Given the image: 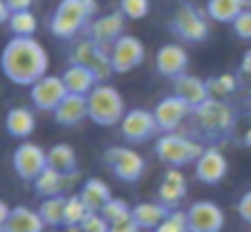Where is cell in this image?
<instances>
[{
  "mask_svg": "<svg viewBox=\"0 0 251 232\" xmlns=\"http://www.w3.org/2000/svg\"><path fill=\"white\" fill-rule=\"evenodd\" d=\"M95 15H98L95 0H59V5L49 17V32L56 39L74 42L78 34H85Z\"/></svg>",
  "mask_w": 251,
  "mask_h": 232,
  "instance_id": "7a4b0ae2",
  "label": "cell"
},
{
  "mask_svg": "<svg viewBox=\"0 0 251 232\" xmlns=\"http://www.w3.org/2000/svg\"><path fill=\"white\" fill-rule=\"evenodd\" d=\"M120 132L129 145H142L149 142L154 135H159V122L154 117V110H144V108H129L120 122Z\"/></svg>",
  "mask_w": 251,
  "mask_h": 232,
  "instance_id": "30bf717a",
  "label": "cell"
},
{
  "mask_svg": "<svg viewBox=\"0 0 251 232\" xmlns=\"http://www.w3.org/2000/svg\"><path fill=\"white\" fill-rule=\"evenodd\" d=\"M168 210L161 201H142L137 205H132V220L142 228V230H156L161 225V220L166 218Z\"/></svg>",
  "mask_w": 251,
  "mask_h": 232,
  "instance_id": "603a6c76",
  "label": "cell"
},
{
  "mask_svg": "<svg viewBox=\"0 0 251 232\" xmlns=\"http://www.w3.org/2000/svg\"><path fill=\"white\" fill-rule=\"evenodd\" d=\"M81 198H83V203L88 205L90 213H100L102 205L112 198V191L102 178H88L81 188Z\"/></svg>",
  "mask_w": 251,
  "mask_h": 232,
  "instance_id": "83f0119b",
  "label": "cell"
},
{
  "mask_svg": "<svg viewBox=\"0 0 251 232\" xmlns=\"http://www.w3.org/2000/svg\"><path fill=\"white\" fill-rule=\"evenodd\" d=\"M76 176H78V174H61V171L47 166V169L37 176V181L32 183V188H34V193H37L39 198L64 196V193L76 183Z\"/></svg>",
  "mask_w": 251,
  "mask_h": 232,
  "instance_id": "d6986e66",
  "label": "cell"
},
{
  "mask_svg": "<svg viewBox=\"0 0 251 232\" xmlns=\"http://www.w3.org/2000/svg\"><path fill=\"white\" fill-rule=\"evenodd\" d=\"M185 193H188V181H185L183 171L176 166H168L159 188H156V196H159L156 201H161L168 210H176L180 205V201L185 198Z\"/></svg>",
  "mask_w": 251,
  "mask_h": 232,
  "instance_id": "ac0fdd59",
  "label": "cell"
},
{
  "mask_svg": "<svg viewBox=\"0 0 251 232\" xmlns=\"http://www.w3.org/2000/svg\"><path fill=\"white\" fill-rule=\"evenodd\" d=\"M47 166H49L47 152H44V147H39L37 142L25 140V142H20V145L15 147V152H12V169H15V174H17L25 183H34L37 176H39Z\"/></svg>",
  "mask_w": 251,
  "mask_h": 232,
  "instance_id": "9c48e42d",
  "label": "cell"
},
{
  "mask_svg": "<svg viewBox=\"0 0 251 232\" xmlns=\"http://www.w3.org/2000/svg\"><path fill=\"white\" fill-rule=\"evenodd\" d=\"M102 164L110 169V174L122 181V183H137L144 171H147V161L132 147H122V145H112L102 152Z\"/></svg>",
  "mask_w": 251,
  "mask_h": 232,
  "instance_id": "52a82bcc",
  "label": "cell"
},
{
  "mask_svg": "<svg viewBox=\"0 0 251 232\" xmlns=\"http://www.w3.org/2000/svg\"><path fill=\"white\" fill-rule=\"evenodd\" d=\"M147 49L134 34H122L112 47H110V59H112V71L115 74H129L144 64Z\"/></svg>",
  "mask_w": 251,
  "mask_h": 232,
  "instance_id": "7c38bea8",
  "label": "cell"
},
{
  "mask_svg": "<svg viewBox=\"0 0 251 232\" xmlns=\"http://www.w3.org/2000/svg\"><path fill=\"white\" fill-rule=\"evenodd\" d=\"M125 15L120 12V10H112V12H107V15H100V17H95L90 25H88V29H85L83 37L88 39H93V42H98V44H102V47H112L125 32Z\"/></svg>",
  "mask_w": 251,
  "mask_h": 232,
  "instance_id": "2e32d148",
  "label": "cell"
},
{
  "mask_svg": "<svg viewBox=\"0 0 251 232\" xmlns=\"http://www.w3.org/2000/svg\"><path fill=\"white\" fill-rule=\"evenodd\" d=\"M10 12H25V10H32L34 0H5Z\"/></svg>",
  "mask_w": 251,
  "mask_h": 232,
  "instance_id": "ab89813d",
  "label": "cell"
},
{
  "mask_svg": "<svg viewBox=\"0 0 251 232\" xmlns=\"http://www.w3.org/2000/svg\"><path fill=\"white\" fill-rule=\"evenodd\" d=\"M37 15L32 10H25V12H12L10 20H7V29L12 37H34L37 34Z\"/></svg>",
  "mask_w": 251,
  "mask_h": 232,
  "instance_id": "f546056e",
  "label": "cell"
},
{
  "mask_svg": "<svg viewBox=\"0 0 251 232\" xmlns=\"http://www.w3.org/2000/svg\"><path fill=\"white\" fill-rule=\"evenodd\" d=\"M127 20H144L151 10V0H120L117 7Z\"/></svg>",
  "mask_w": 251,
  "mask_h": 232,
  "instance_id": "836d02e7",
  "label": "cell"
},
{
  "mask_svg": "<svg viewBox=\"0 0 251 232\" xmlns=\"http://www.w3.org/2000/svg\"><path fill=\"white\" fill-rule=\"evenodd\" d=\"M232 29H234V34H237L239 39L251 42V10H244V12L232 22Z\"/></svg>",
  "mask_w": 251,
  "mask_h": 232,
  "instance_id": "8d00e7d4",
  "label": "cell"
},
{
  "mask_svg": "<svg viewBox=\"0 0 251 232\" xmlns=\"http://www.w3.org/2000/svg\"><path fill=\"white\" fill-rule=\"evenodd\" d=\"M100 215L112 225V223H120V220H127V218H132V205L125 201V198H110L105 205H102V210H100Z\"/></svg>",
  "mask_w": 251,
  "mask_h": 232,
  "instance_id": "1f68e13d",
  "label": "cell"
},
{
  "mask_svg": "<svg viewBox=\"0 0 251 232\" xmlns=\"http://www.w3.org/2000/svg\"><path fill=\"white\" fill-rule=\"evenodd\" d=\"M51 232H81V228H64V230H51Z\"/></svg>",
  "mask_w": 251,
  "mask_h": 232,
  "instance_id": "f6af8a7d",
  "label": "cell"
},
{
  "mask_svg": "<svg viewBox=\"0 0 251 232\" xmlns=\"http://www.w3.org/2000/svg\"><path fill=\"white\" fill-rule=\"evenodd\" d=\"M37 130V115L32 108L25 105H15L5 113V132L20 142H25L27 137H32V132Z\"/></svg>",
  "mask_w": 251,
  "mask_h": 232,
  "instance_id": "44dd1931",
  "label": "cell"
},
{
  "mask_svg": "<svg viewBox=\"0 0 251 232\" xmlns=\"http://www.w3.org/2000/svg\"><path fill=\"white\" fill-rule=\"evenodd\" d=\"M51 115H54V122L59 127H76L83 120H88V98L85 95H76V93H69Z\"/></svg>",
  "mask_w": 251,
  "mask_h": 232,
  "instance_id": "ffe728a7",
  "label": "cell"
},
{
  "mask_svg": "<svg viewBox=\"0 0 251 232\" xmlns=\"http://www.w3.org/2000/svg\"><path fill=\"white\" fill-rule=\"evenodd\" d=\"M249 2H251V0H249Z\"/></svg>",
  "mask_w": 251,
  "mask_h": 232,
  "instance_id": "bcb514c9",
  "label": "cell"
},
{
  "mask_svg": "<svg viewBox=\"0 0 251 232\" xmlns=\"http://www.w3.org/2000/svg\"><path fill=\"white\" fill-rule=\"evenodd\" d=\"M81 232H110V223L100 213H88L81 223Z\"/></svg>",
  "mask_w": 251,
  "mask_h": 232,
  "instance_id": "d590c367",
  "label": "cell"
},
{
  "mask_svg": "<svg viewBox=\"0 0 251 232\" xmlns=\"http://www.w3.org/2000/svg\"><path fill=\"white\" fill-rule=\"evenodd\" d=\"M66 95H69V88H66L64 78L54 76V74H47L34 86H29V100H32L34 110H39V113H54Z\"/></svg>",
  "mask_w": 251,
  "mask_h": 232,
  "instance_id": "8fae6325",
  "label": "cell"
},
{
  "mask_svg": "<svg viewBox=\"0 0 251 232\" xmlns=\"http://www.w3.org/2000/svg\"><path fill=\"white\" fill-rule=\"evenodd\" d=\"M66 198L69 196H51V198H42L39 203V215L47 223V228L59 230L64 228V213H66Z\"/></svg>",
  "mask_w": 251,
  "mask_h": 232,
  "instance_id": "f1b7e54d",
  "label": "cell"
},
{
  "mask_svg": "<svg viewBox=\"0 0 251 232\" xmlns=\"http://www.w3.org/2000/svg\"><path fill=\"white\" fill-rule=\"evenodd\" d=\"M88 205L83 203L81 193H74L66 198V213H64V228H81V223L88 215Z\"/></svg>",
  "mask_w": 251,
  "mask_h": 232,
  "instance_id": "4dcf8cb0",
  "label": "cell"
},
{
  "mask_svg": "<svg viewBox=\"0 0 251 232\" xmlns=\"http://www.w3.org/2000/svg\"><path fill=\"white\" fill-rule=\"evenodd\" d=\"M237 213H239V218H242L244 223H249L251 225V191H247V193L239 198V203H237Z\"/></svg>",
  "mask_w": 251,
  "mask_h": 232,
  "instance_id": "74e56055",
  "label": "cell"
},
{
  "mask_svg": "<svg viewBox=\"0 0 251 232\" xmlns=\"http://www.w3.org/2000/svg\"><path fill=\"white\" fill-rule=\"evenodd\" d=\"M10 7H7V2L5 0H0V25H7V20H10Z\"/></svg>",
  "mask_w": 251,
  "mask_h": 232,
  "instance_id": "7bdbcfd3",
  "label": "cell"
},
{
  "mask_svg": "<svg viewBox=\"0 0 251 232\" xmlns=\"http://www.w3.org/2000/svg\"><path fill=\"white\" fill-rule=\"evenodd\" d=\"M185 215L190 232H220L225 228V210L215 201H195Z\"/></svg>",
  "mask_w": 251,
  "mask_h": 232,
  "instance_id": "5bb4252c",
  "label": "cell"
},
{
  "mask_svg": "<svg viewBox=\"0 0 251 232\" xmlns=\"http://www.w3.org/2000/svg\"><path fill=\"white\" fill-rule=\"evenodd\" d=\"M85 98H88V120L98 127L120 125L125 113L129 110L122 93L110 83H98Z\"/></svg>",
  "mask_w": 251,
  "mask_h": 232,
  "instance_id": "277c9868",
  "label": "cell"
},
{
  "mask_svg": "<svg viewBox=\"0 0 251 232\" xmlns=\"http://www.w3.org/2000/svg\"><path fill=\"white\" fill-rule=\"evenodd\" d=\"M247 2L249 0H207V17L215 20V22H222V25H232L244 10H247Z\"/></svg>",
  "mask_w": 251,
  "mask_h": 232,
  "instance_id": "4316f807",
  "label": "cell"
},
{
  "mask_svg": "<svg viewBox=\"0 0 251 232\" xmlns=\"http://www.w3.org/2000/svg\"><path fill=\"white\" fill-rule=\"evenodd\" d=\"M154 232H190L185 210H178V208H176V210H171L166 218L161 220V225H159Z\"/></svg>",
  "mask_w": 251,
  "mask_h": 232,
  "instance_id": "e575fe53",
  "label": "cell"
},
{
  "mask_svg": "<svg viewBox=\"0 0 251 232\" xmlns=\"http://www.w3.org/2000/svg\"><path fill=\"white\" fill-rule=\"evenodd\" d=\"M202 152H205V145L200 140H190V137H183L176 132H164V137H159L154 142L156 159L164 161L166 166H176V169L195 164Z\"/></svg>",
  "mask_w": 251,
  "mask_h": 232,
  "instance_id": "5b68a950",
  "label": "cell"
},
{
  "mask_svg": "<svg viewBox=\"0 0 251 232\" xmlns=\"http://www.w3.org/2000/svg\"><path fill=\"white\" fill-rule=\"evenodd\" d=\"M47 161L51 169L61 171V174H78V156L76 149L66 142H56L47 149Z\"/></svg>",
  "mask_w": 251,
  "mask_h": 232,
  "instance_id": "484cf974",
  "label": "cell"
},
{
  "mask_svg": "<svg viewBox=\"0 0 251 232\" xmlns=\"http://www.w3.org/2000/svg\"><path fill=\"white\" fill-rule=\"evenodd\" d=\"M242 142L247 145V147H251V125L247 127V132H244V137H242Z\"/></svg>",
  "mask_w": 251,
  "mask_h": 232,
  "instance_id": "ee69618b",
  "label": "cell"
},
{
  "mask_svg": "<svg viewBox=\"0 0 251 232\" xmlns=\"http://www.w3.org/2000/svg\"><path fill=\"white\" fill-rule=\"evenodd\" d=\"M154 117H156L161 132H176L188 117H193V108L183 98H178V95L171 93V95L161 98L154 105Z\"/></svg>",
  "mask_w": 251,
  "mask_h": 232,
  "instance_id": "9a60e30c",
  "label": "cell"
},
{
  "mask_svg": "<svg viewBox=\"0 0 251 232\" xmlns=\"http://www.w3.org/2000/svg\"><path fill=\"white\" fill-rule=\"evenodd\" d=\"M0 71L15 86H34L49 74V54L34 37H12L0 49Z\"/></svg>",
  "mask_w": 251,
  "mask_h": 232,
  "instance_id": "6da1fadb",
  "label": "cell"
},
{
  "mask_svg": "<svg viewBox=\"0 0 251 232\" xmlns=\"http://www.w3.org/2000/svg\"><path fill=\"white\" fill-rule=\"evenodd\" d=\"M239 69H242V74H244V76H251V49L242 57V66H239Z\"/></svg>",
  "mask_w": 251,
  "mask_h": 232,
  "instance_id": "b9f144b4",
  "label": "cell"
},
{
  "mask_svg": "<svg viewBox=\"0 0 251 232\" xmlns=\"http://www.w3.org/2000/svg\"><path fill=\"white\" fill-rule=\"evenodd\" d=\"M10 213H12V208L5 201H0V232H5V225L10 220Z\"/></svg>",
  "mask_w": 251,
  "mask_h": 232,
  "instance_id": "60d3db41",
  "label": "cell"
},
{
  "mask_svg": "<svg viewBox=\"0 0 251 232\" xmlns=\"http://www.w3.org/2000/svg\"><path fill=\"white\" fill-rule=\"evenodd\" d=\"M234 122H237V113L222 98H207L202 105L193 108V125L198 135H202L200 140L217 142L234 130Z\"/></svg>",
  "mask_w": 251,
  "mask_h": 232,
  "instance_id": "3957f363",
  "label": "cell"
},
{
  "mask_svg": "<svg viewBox=\"0 0 251 232\" xmlns=\"http://www.w3.org/2000/svg\"><path fill=\"white\" fill-rule=\"evenodd\" d=\"M229 174V161L217 145H207L200 159L195 161V178L205 186H217Z\"/></svg>",
  "mask_w": 251,
  "mask_h": 232,
  "instance_id": "4fadbf2b",
  "label": "cell"
},
{
  "mask_svg": "<svg viewBox=\"0 0 251 232\" xmlns=\"http://www.w3.org/2000/svg\"><path fill=\"white\" fill-rule=\"evenodd\" d=\"M44 228L47 223L42 220L39 210H32L27 205H15L5 225V232H44Z\"/></svg>",
  "mask_w": 251,
  "mask_h": 232,
  "instance_id": "cb8c5ba5",
  "label": "cell"
},
{
  "mask_svg": "<svg viewBox=\"0 0 251 232\" xmlns=\"http://www.w3.org/2000/svg\"><path fill=\"white\" fill-rule=\"evenodd\" d=\"M173 95L183 98L190 108H198L202 105L207 98H210V90H207V81L198 76H190V74H183V76L173 78Z\"/></svg>",
  "mask_w": 251,
  "mask_h": 232,
  "instance_id": "7402d4cb",
  "label": "cell"
},
{
  "mask_svg": "<svg viewBox=\"0 0 251 232\" xmlns=\"http://www.w3.org/2000/svg\"><path fill=\"white\" fill-rule=\"evenodd\" d=\"M188 52L180 47V44H176V42H171V44H164L159 52H156V59H154V66H156V71L161 74L164 78H178L183 76V74H188Z\"/></svg>",
  "mask_w": 251,
  "mask_h": 232,
  "instance_id": "e0dca14e",
  "label": "cell"
},
{
  "mask_svg": "<svg viewBox=\"0 0 251 232\" xmlns=\"http://www.w3.org/2000/svg\"><path fill=\"white\" fill-rule=\"evenodd\" d=\"M61 78H64L69 93H76V95H88V93L100 83L98 76H95L88 66H83V64H69Z\"/></svg>",
  "mask_w": 251,
  "mask_h": 232,
  "instance_id": "d4e9b609",
  "label": "cell"
},
{
  "mask_svg": "<svg viewBox=\"0 0 251 232\" xmlns=\"http://www.w3.org/2000/svg\"><path fill=\"white\" fill-rule=\"evenodd\" d=\"M168 32L180 39V42H190V44H198V42H205L210 37V22H207V12L198 10L195 5L190 2H183L173 17L168 20Z\"/></svg>",
  "mask_w": 251,
  "mask_h": 232,
  "instance_id": "8992f818",
  "label": "cell"
},
{
  "mask_svg": "<svg viewBox=\"0 0 251 232\" xmlns=\"http://www.w3.org/2000/svg\"><path fill=\"white\" fill-rule=\"evenodd\" d=\"M207 90L210 98H229L237 90V76L234 74H222V76H212L207 78Z\"/></svg>",
  "mask_w": 251,
  "mask_h": 232,
  "instance_id": "d6a6232c",
  "label": "cell"
},
{
  "mask_svg": "<svg viewBox=\"0 0 251 232\" xmlns=\"http://www.w3.org/2000/svg\"><path fill=\"white\" fill-rule=\"evenodd\" d=\"M69 61L71 64H83L88 66L100 83H105L107 78L112 76V59H110V47H102L93 39H74L71 49H69Z\"/></svg>",
  "mask_w": 251,
  "mask_h": 232,
  "instance_id": "ba28073f",
  "label": "cell"
},
{
  "mask_svg": "<svg viewBox=\"0 0 251 232\" xmlns=\"http://www.w3.org/2000/svg\"><path fill=\"white\" fill-rule=\"evenodd\" d=\"M110 232H142V228H139L132 218H127V220L112 223V225H110Z\"/></svg>",
  "mask_w": 251,
  "mask_h": 232,
  "instance_id": "f35d334b",
  "label": "cell"
}]
</instances>
